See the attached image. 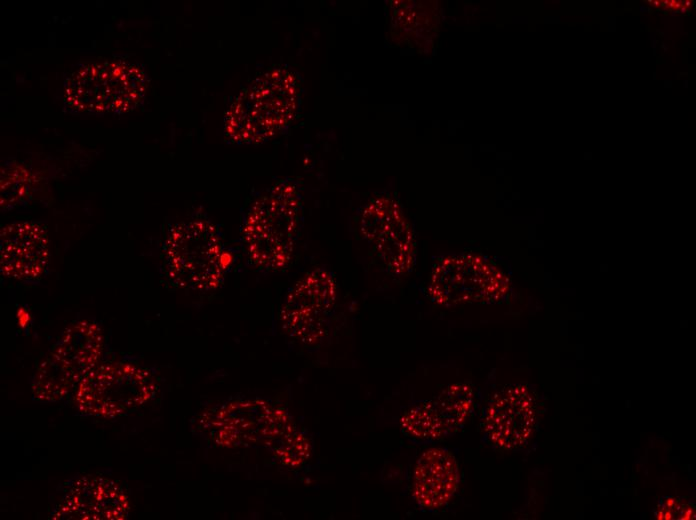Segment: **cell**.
Masks as SVG:
<instances>
[{"label": "cell", "mask_w": 696, "mask_h": 520, "mask_svg": "<svg viewBox=\"0 0 696 520\" xmlns=\"http://www.w3.org/2000/svg\"><path fill=\"white\" fill-rule=\"evenodd\" d=\"M155 390L146 369L126 362L98 365L77 386L75 402L87 415L115 417L148 401Z\"/></svg>", "instance_id": "obj_6"}, {"label": "cell", "mask_w": 696, "mask_h": 520, "mask_svg": "<svg viewBox=\"0 0 696 520\" xmlns=\"http://www.w3.org/2000/svg\"><path fill=\"white\" fill-rule=\"evenodd\" d=\"M696 510L695 505L691 502H682L680 510L677 515V519L681 520H692L695 519Z\"/></svg>", "instance_id": "obj_17"}, {"label": "cell", "mask_w": 696, "mask_h": 520, "mask_svg": "<svg viewBox=\"0 0 696 520\" xmlns=\"http://www.w3.org/2000/svg\"><path fill=\"white\" fill-rule=\"evenodd\" d=\"M683 500L680 497L665 496L660 500V504L672 512L673 519L677 518Z\"/></svg>", "instance_id": "obj_16"}, {"label": "cell", "mask_w": 696, "mask_h": 520, "mask_svg": "<svg viewBox=\"0 0 696 520\" xmlns=\"http://www.w3.org/2000/svg\"><path fill=\"white\" fill-rule=\"evenodd\" d=\"M303 211L300 186L291 178L261 192L247 209L241 228L249 263L266 272L286 267L302 229Z\"/></svg>", "instance_id": "obj_2"}, {"label": "cell", "mask_w": 696, "mask_h": 520, "mask_svg": "<svg viewBox=\"0 0 696 520\" xmlns=\"http://www.w3.org/2000/svg\"><path fill=\"white\" fill-rule=\"evenodd\" d=\"M536 423V401L524 385H512L496 393L482 418L484 434L499 448L512 450L525 445Z\"/></svg>", "instance_id": "obj_10"}, {"label": "cell", "mask_w": 696, "mask_h": 520, "mask_svg": "<svg viewBox=\"0 0 696 520\" xmlns=\"http://www.w3.org/2000/svg\"><path fill=\"white\" fill-rule=\"evenodd\" d=\"M164 266L178 286L210 290L222 282L225 252L218 228L204 219L176 224L164 243Z\"/></svg>", "instance_id": "obj_4"}, {"label": "cell", "mask_w": 696, "mask_h": 520, "mask_svg": "<svg viewBox=\"0 0 696 520\" xmlns=\"http://www.w3.org/2000/svg\"><path fill=\"white\" fill-rule=\"evenodd\" d=\"M302 80L289 65H276L252 80L226 111L224 132L230 142L257 145L285 132L297 117Z\"/></svg>", "instance_id": "obj_1"}, {"label": "cell", "mask_w": 696, "mask_h": 520, "mask_svg": "<svg viewBox=\"0 0 696 520\" xmlns=\"http://www.w3.org/2000/svg\"><path fill=\"white\" fill-rule=\"evenodd\" d=\"M460 484V470L455 456L446 448L431 447L419 456L412 481V495L424 511L445 507Z\"/></svg>", "instance_id": "obj_12"}, {"label": "cell", "mask_w": 696, "mask_h": 520, "mask_svg": "<svg viewBox=\"0 0 696 520\" xmlns=\"http://www.w3.org/2000/svg\"><path fill=\"white\" fill-rule=\"evenodd\" d=\"M474 391L465 383L445 388L436 398L420 401L400 417L402 431L420 441H434L456 432L470 416Z\"/></svg>", "instance_id": "obj_9"}, {"label": "cell", "mask_w": 696, "mask_h": 520, "mask_svg": "<svg viewBox=\"0 0 696 520\" xmlns=\"http://www.w3.org/2000/svg\"><path fill=\"white\" fill-rule=\"evenodd\" d=\"M147 77L123 59L80 64L65 81L64 101L77 112L126 113L143 100Z\"/></svg>", "instance_id": "obj_3"}, {"label": "cell", "mask_w": 696, "mask_h": 520, "mask_svg": "<svg viewBox=\"0 0 696 520\" xmlns=\"http://www.w3.org/2000/svg\"><path fill=\"white\" fill-rule=\"evenodd\" d=\"M480 260L470 256H448L432 271L428 293L439 305L452 306L485 300L477 289L481 284L497 291V285L482 282L488 276H474Z\"/></svg>", "instance_id": "obj_14"}, {"label": "cell", "mask_w": 696, "mask_h": 520, "mask_svg": "<svg viewBox=\"0 0 696 520\" xmlns=\"http://www.w3.org/2000/svg\"><path fill=\"white\" fill-rule=\"evenodd\" d=\"M49 241L46 229L35 222L17 221L5 225L0 233V267L3 276L19 281H35L47 270Z\"/></svg>", "instance_id": "obj_11"}, {"label": "cell", "mask_w": 696, "mask_h": 520, "mask_svg": "<svg viewBox=\"0 0 696 520\" xmlns=\"http://www.w3.org/2000/svg\"><path fill=\"white\" fill-rule=\"evenodd\" d=\"M335 298L330 272L317 268L307 273L286 297L281 313L284 329L303 342H317L325 333Z\"/></svg>", "instance_id": "obj_7"}, {"label": "cell", "mask_w": 696, "mask_h": 520, "mask_svg": "<svg viewBox=\"0 0 696 520\" xmlns=\"http://www.w3.org/2000/svg\"><path fill=\"white\" fill-rule=\"evenodd\" d=\"M360 231L391 273L399 275L411 270L415 254L413 234L393 199L378 197L368 203L361 214Z\"/></svg>", "instance_id": "obj_8"}, {"label": "cell", "mask_w": 696, "mask_h": 520, "mask_svg": "<svg viewBox=\"0 0 696 520\" xmlns=\"http://www.w3.org/2000/svg\"><path fill=\"white\" fill-rule=\"evenodd\" d=\"M60 518L123 519L128 512V501L122 489L104 478L79 480L63 498Z\"/></svg>", "instance_id": "obj_13"}, {"label": "cell", "mask_w": 696, "mask_h": 520, "mask_svg": "<svg viewBox=\"0 0 696 520\" xmlns=\"http://www.w3.org/2000/svg\"><path fill=\"white\" fill-rule=\"evenodd\" d=\"M103 336L93 322L80 321L68 327L41 363L34 393L42 400H60L79 385L99 364Z\"/></svg>", "instance_id": "obj_5"}, {"label": "cell", "mask_w": 696, "mask_h": 520, "mask_svg": "<svg viewBox=\"0 0 696 520\" xmlns=\"http://www.w3.org/2000/svg\"><path fill=\"white\" fill-rule=\"evenodd\" d=\"M34 177L21 164L11 162L1 169V208L9 210L25 203L31 196Z\"/></svg>", "instance_id": "obj_15"}]
</instances>
